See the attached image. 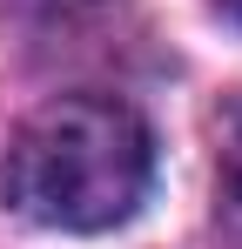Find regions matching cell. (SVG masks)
Masks as SVG:
<instances>
[{"label":"cell","mask_w":242,"mask_h":249,"mask_svg":"<svg viewBox=\"0 0 242 249\" xmlns=\"http://www.w3.org/2000/svg\"><path fill=\"white\" fill-rule=\"evenodd\" d=\"M155 182V135L115 94H61L14 128L0 189L40 229L94 236L128 222Z\"/></svg>","instance_id":"6da1fadb"},{"label":"cell","mask_w":242,"mask_h":249,"mask_svg":"<svg viewBox=\"0 0 242 249\" xmlns=\"http://www.w3.org/2000/svg\"><path fill=\"white\" fill-rule=\"evenodd\" d=\"M215 182H222L229 209H242V101L215 115Z\"/></svg>","instance_id":"7a4b0ae2"},{"label":"cell","mask_w":242,"mask_h":249,"mask_svg":"<svg viewBox=\"0 0 242 249\" xmlns=\"http://www.w3.org/2000/svg\"><path fill=\"white\" fill-rule=\"evenodd\" d=\"M34 7H61L68 14V7H94V0H34Z\"/></svg>","instance_id":"3957f363"},{"label":"cell","mask_w":242,"mask_h":249,"mask_svg":"<svg viewBox=\"0 0 242 249\" xmlns=\"http://www.w3.org/2000/svg\"><path fill=\"white\" fill-rule=\"evenodd\" d=\"M222 7H229V14H236V20H242V0H222Z\"/></svg>","instance_id":"277c9868"}]
</instances>
